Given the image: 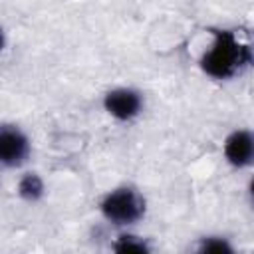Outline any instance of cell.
Wrapping results in <instances>:
<instances>
[{"label":"cell","mask_w":254,"mask_h":254,"mask_svg":"<svg viewBox=\"0 0 254 254\" xmlns=\"http://www.w3.org/2000/svg\"><path fill=\"white\" fill-rule=\"evenodd\" d=\"M252 151H254V143H252V135L248 131H234L226 139V145H224L226 159L236 167L248 165L252 159Z\"/></svg>","instance_id":"5"},{"label":"cell","mask_w":254,"mask_h":254,"mask_svg":"<svg viewBox=\"0 0 254 254\" xmlns=\"http://www.w3.org/2000/svg\"><path fill=\"white\" fill-rule=\"evenodd\" d=\"M141 107V97L133 89H113L105 95V109L117 119H131Z\"/></svg>","instance_id":"4"},{"label":"cell","mask_w":254,"mask_h":254,"mask_svg":"<svg viewBox=\"0 0 254 254\" xmlns=\"http://www.w3.org/2000/svg\"><path fill=\"white\" fill-rule=\"evenodd\" d=\"M117 252H147V246L139 242L135 236H121L119 242L115 244Z\"/></svg>","instance_id":"8"},{"label":"cell","mask_w":254,"mask_h":254,"mask_svg":"<svg viewBox=\"0 0 254 254\" xmlns=\"http://www.w3.org/2000/svg\"><path fill=\"white\" fill-rule=\"evenodd\" d=\"M200 252H208V254H232V248H230V244L226 240L208 238V240H202Z\"/></svg>","instance_id":"7"},{"label":"cell","mask_w":254,"mask_h":254,"mask_svg":"<svg viewBox=\"0 0 254 254\" xmlns=\"http://www.w3.org/2000/svg\"><path fill=\"white\" fill-rule=\"evenodd\" d=\"M101 210L115 224H131L143 216L145 202L133 189H117L103 198Z\"/></svg>","instance_id":"2"},{"label":"cell","mask_w":254,"mask_h":254,"mask_svg":"<svg viewBox=\"0 0 254 254\" xmlns=\"http://www.w3.org/2000/svg\"><path fill=\"white\" fill-rule=\"evenodd\" d=\"M18 190H20V194H22L24 198H28V200H36V198L42 194V190H44L42 179H40L38 175H26V177L20 181Z\"/></svg>","instance_id":"6"},{"label":"cell","mask_w":254,"mask_h":254,"mask_svg":"<svg viewBox=\"0 0 254 254\" xmlns=\"http://www.w3.org/2000/svg\"><path fill=\"white\" fill-rule=\"evenodd\" d=\"M28 155V139L14 127H0V163L20 165Z\"/></svg>","instance_id":"3"},{"label":"cell","mask_w":254,"mask_h":254,"mask_svg":"<svg viewBox=\"0 0 254 254\" xmlns=\"http://www.w3.org/2000/svg\"><path fill=\"white\" fill-rule=\"evenodd\" d=\"M250 62V50L236 40L232 32H216L212 48L202 56V69L218 79L234 75Z\"/></svg>","instance_id":"1"},{"label":"cell","mask_w":254,"mask_h":254,"mask_svg":"<svg viewBox=\"0 0 254 254\" xmlns=\"http://www.w3.org/2000/svg\"><path fill=\"white\" fill-rule=\"evenodd\" d=\"M2 46H4V34H2V28H0V50H2Z\"/></svg>","instance_id":"9"}]
</instances>
